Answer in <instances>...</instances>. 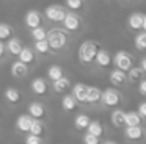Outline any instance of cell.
Returning <instances> with one entry per match:
<instances>
[{"label":"cell","mask_w":146,"mask_h":144,"mask_svg":"<svg viewBox=\"0 0 146 144\" xmlns=\"http://www.w3.org/2000/svg\"><path fill=\"white\" fill-rule=\"evenodd\" d=\"M98 50H99V46L96 41H85L79 49V59L83 64H90V63L94 61Z\"/></svg>","instance_id":"1"},{"label":"cell","mask_w":146,"mask_h":144,"mask_svg":"<svg viewBox=\"0 0 146 144\" xmlns=\"http://www.w3.org/2000/svg\"><path fill=\"white\" fill-rule=\"evenodd\" d=\"M49 42V47L50 50H61L68 42V36L63 30L60 28H52L50 31H47V36H46Z\"/></svg>","instance_id":"2"},{"label":"cell","mask_w":146,"mask_h":144,"mask_svg":"<svg viewBox=\"0 0 146 144\" xmlns=\"http://www.w3.org/2000/svg\"><path fill=\"white\" fill-rule=\"evenodd\" d=\"M101 102L107 106H118L121 103V92L115 88H107L105 91H102Z\"/></svg>","instance_id":"3"},{"label":"cell","mask_w":146,"mask_h":144,"mask_svg":"<svg viewBox=\"0 0 146 144\" xmlns=\"http://www.w3.org/2000/svg\"><path fill=\"white\" fill-rule=\"evenodd\" d=\"M113 63H115V66H116L118 69H121V71L127 72L130 67H132L133 59H132V55H130L129 52H124V50H119V52H118L116 55H115Z\"/></svg>","instance_id":"4"},{"label":"cell","mask_w":146,"mask_h":144,"mask_svg":"<svg viewBox=\"0 0 146 144\" xmlns=\"http://www.w3.org/2000/svg\"><path fill=\"white\" fill-rule=\"evenodd\" d=\"M124 136L129 141H141L146 136V131L141 125H126Z\"/></svg>","instance_id":"5"},{"label":"cell","mask_w":146,"mask_h":144,"mask_svg":"<svg viewBox=\"0 0 146 144\" xmlns=\"http://www.w3.org/2000/svg\"><path fill=\"white\" fill-rule=\"evenodd\" d=\"M64 16H66V11L60 5H50L46 8V17L52 22H63Z\"/></svg>","instance_id":"6"},{"label":"cell","mask_w":146,"mask_h":144,"mask_svg":"<svg viewBox=\"0 0 146 144\" xmlns=\"http://www.w3.org/2000/svg\"><path fill=\"white\" fill-rule=\"evenodd\" d=\"M63 25L69 31H77L80 28V17L74 13H66V16L63 19Z\"/></svg>","instance_id":"7"},{"label":"cell","mask_w":146,"mask_h":144,"mask_svg":"<svg viewBox=\"0 0 146 144\" xmlns=\"http://www.w3.org/2000/svg\"><path fill=\"white\" fill-rule=\"evenodd\" d=\"M94 61H96V64L101 66V67H108V66L111 64V56H110V53H108L107 50L99 49L98 53H96Z\"/></svg>","instance_id":"8"},{"label":"cell","mask_w":146,"mask_h":144,"mask_svg":"<svg viewBox=\"0 0 146 144\" xmlns=\"http://www.w3.org/2000/svg\"><path fill=\"white\" fill-rule=\"evenodd\" d=\"M127 80V75L124 71H121V69H113V71L110 72V81L113 86H121V85H124V81Z\"/></svg>","instance_id":"9"},{"label":"cell","mask_w":146,"mask_h":144,"mask_svg":"<svg viewBox=\"0 0 146 144\" xmlns=\"http://www.w3.org/2000/svg\"><path fill=\"white\" fill-rule=\"evenodd\" d=\"M30 88H32V91L35 94H38V96H44V94L47 92V83H46V80L41 77L35 78V80L32 81V85H30Z\"/></svg>","instance_id":"10"},{"label":"cell","mask_w":146,"mask_h":144,"mask_svg":"<svg viewBox=\"0 0 146 144\" xmlns=\"http://www.w3.org/2000/svg\"><path fill=\"white\" fill-rule=\"evenodd\" d=\"M29 114L32 116L33 119H39V118H42V116L46 114V108H44V105L42 103H39V102H32L29 105Z\"/></svg>","instance_id":"11"},{"label":"cell","mask_w":146,"mask_h":144,"mask_svg":"<svg viewBox=\"0 0 146 144\" xmlns=\"http://www.w3.org/2000/svg\"><path fill=\"white\" fill-rule=\"evenodd\" d=\"M86 91H88V86L83 83H77L76 86L72 88V96L77 102H86Z\"/></svg>","instance_id":"12"},{"label":"cell","mask_w":146,"mask_h":144,"mask_svg":"<svg viewBox=\"0 0 146 144\" xmlns=\"http://www.w3.org/2000/svg\"><path fill=\"white\" fill-rule=\"evenodd\" d=\"M25 25L29 28H35L41 25V14L38 11H29L25 14Z\"/></svg>","instance_id":"13"},{"label":"cell","mask_w":146,"mask_h":144,"mask_svg":"<svg viewBox=\"0 0 146 144\" xmlns=\"http://www.w3.org/2000/svg\"><path fill=\"white\" fill-rule=\"evenodd\" d=\"M32 121H33V118H32L30 114H21L19 118H17V121H16L17 130H21V131H29V130H30V125H32Z\"/></svg>","instance_id":"14"},{"label":"cell","mask_w":146,"mask_h":144,"mask_svg":"<svg viewBox=\"0 0 146 144\" xmlns=\"http://www.w3.org/2000/svg\"><path fill=\"white\" fill-rule=\"evenodd\" d=\"M143 16L141 13H132L127 19V24L132 30H141V24H143Z\"/></svg>","instance_id":"15"},{"label":"cell","mask_w":146,"mask_h":144,"mask_svg":"<svg viewBox=\"0 0 146 144\" xmlns=\"http://www.w3.org/2000/svg\"><path fill=\"white\" fill-rule=\"evenodd\" d=\"M27 74V64L25 63H22L21 59H17V61H14L13 64H11V75L13 77H24V75Z\"/></svg>","instance_id":"16"},{"label":"cell","mask_w":146,"mask_h":144,"mask_svg":"<svg viewBox=\"0 0 146 144\" xmlns=\"http://www.w3.org/2000/svg\"><path fill=\"white\" fill-rule=\"evenodd\" d=\"M101 96L102 91L96 86H88V91H86V102L88 103H98L101 102Z\"/></svg>","instance_id":"17"},{"label":"cell","mask_w":146,"mask_h":144,"mask_svg":"<svg viewBox=\"0 0 146 144\" xmlns=\"http://www.w3.org/2000/svg\"><path fill=\"white\" fill-rule=\"evenodd\" d=\"M17 56H19V59L22 63H25V64H30V63L35 61V53H33V50L30 49V47H22V50L17 53Z\"/></svg>","instance_id":"18"},{"label":"cell","mask_w":146,"mask_h":144,"mask_svg":"<svg viewBox=\"0 0 146 144\" xmlns=\"http://www.w3.org/2000/svg\"><path fill=\"white\" fill-rule=\"evenodd\" d=\"M141 124V116L137 111L124 113V125H140Z\"/></svg>","instance_id":"19"},{"label":"cell","mask_w":146,"mask_h":144,"mask_svg":"<svg viewBox=\"0 0 146 144\" xmlns=\"http://www.w3.org/2000/svg\"><path fill=\"white\" fill-rule=\"evenodd\" d=\"M71 86V80L68 77H60L58 80L54 81V89L55 92H64V91H68Z\"/></svg>","instance_id":"20"},{"label":"cell","mask_w":146,"mask_h":144,"mask_svg":"<svg viewBox=\"0 0 146 144\" xmlns=\"http://www.w3.org/2000/svg\"><path fill=\"white\" fill-rule=\"evenodd\" d=\"M90 121H91V119H90L88 114H79L74 119V127H76L77 130H86Z\"/></svg>","instance_id":"21"},{"label":"cell","mask_w":146,"mask_h":144,"mask_svg":"<svg viewBox=\"0 0 146 144\" xmlns=\"http://www.w3.org/2000/svg\"><path fill=\"white\" fill-rule=\"evenodd\" d=\"M22 42H21V39H17V38H11L10 41H8L7 44V49L10 53H13V55H17V53L22 50Z\"/></svg>","instance_id":"22"},{"label":"cell","mask_w":146,"mask_h":144,"mask_svg":"<svg viewBox=\"0 0 146 144\" xmlns=\"http://www.w3.org/2000/svg\"><path fill=\"white\" fill-rule=\"evenodd\" d=\"M86 130H88V133L94 135V136H102V133H104V127L99 121H90Z\"/></svg>","instance_id":"23"},{"label":"cell","mask_w":146,"mask_h":144,"mask_svg":"<svg viewBox=\"0 0 146 144\" xmlns=\"http://www.w3.org/2000/svg\"><path fill=\"white\" fill-rule=\"evenodd\" d=\"M141 77H143V71H141V67H130L129 71H127V80L129 81H132V83H137V81H140L141 80Z\"/></svg>","instance_id":"24"},{"label":"cell","mask_w":146,"mask_h":144,"mask_svg":"<svg viewBox=\"0 0 146 144\" xmlns=\"http://www.w3.org/2000/svg\"><path fill=\"white\" fill-rule=\"evenodd\" d=\"M110 119H111V124H113L115 127H123V125H124V111H123V110H119V108L113 110Z\"/></svg>","instance_id":"25"},{"label":"cell","mask_w":146,"mask_h":144,"mask_svg":"<svg viewBox=\"0 0 146 144\" xmlns=\"http://www.w3.org/2000/svg\"><path fill=\"white\" fill-rule=\"evenodd\" d=\"M5 99L10 103H17L21 100V92L16 88H8V89L5 91Z\"/></svg>","instance_id":"26"},{"label":"cell","mask_w":146,"mask_h":144,"mask_svg":"<svg viewBox=\"0 0 146 144\" xmlns=\"http://www.w3.org/2000/svg\"><path fill=\"white\" fill-rule=\"evenodd\" d=\"M61 106H63V110H66V111H72L77 106V100L74 99V96H64L63 99H61Z\"/></svg>","instance_id":"27"},{"label":"cell","mask_w":146,"mask_h":144,"mask_svg":"<svg viewBox=\"0 0 146 144\" xmlns=\"http://www.w3.org/2000/svg\"><path fill=\"white\" fill-rule=\"evenodd\" d=\"M47 77L50 78L52 81L58 80L60 77H63V69H61L60 66H50V67L47 69Z\"/></svg>","instance_id":"28"},{"label":"cell","mask_w":146,"mask_h":144,"mask_svg":"<svg viewBox=\"0 0 146 144\" xmlns=\"http://www.w3.org/2000/svg\"><path fill=\"white\" fill-rule=\"evenodd\" d=\"M135 47L137 50H146V31H141L135 36Z\"/></svg>","instance_id":"29"},{"label":"cell","mask_w":146,"mask_h":144,"mask_svg":"<svg viewBox=\"0 0 146 144\" xmlns=\"http://www.w3.org/2000/svg\"><path fill=\"white\" fill-rule=\"evenodd\" d=\"M46 36H47V31L44 30V28L39 25V27H35L32 28V38L35 41H41V39H46Z\"/></svg>","instance_id":"30"},{"label":"cell","mask_w":146,"mask_h":144,"mask_svg":"<svg viewBox=\"0 0 146 144\" xmlns=\"http://www.w3.org/2000/svg\"><path fill=\"white\" fill-rule=\"evenodd\" d=\"M29 131H30L32 135H38V136H41V135H42V131H44V127H42V124L38 121V119H33Z\"/></svg>","instance_id":"31"},{"label":"cell","mask_w":146,"mask_h":144,"mask_svg":"<svg viewBox=\"0 0 146 144\" xmlns=\"http://www.w3.org/2000/svg\"><path fill=\"white\" fill-rule=\"evenodd\" d=\"M35 50L39 53H49L50 47H49L47 39H41V41H35Z\"/></svg>","instance_id":"32"},{"label":"cell","mask_w":146,"mask_h":144,"mask_svg":"<svg viewBox=\"0 0 146 144\" xmlns=\"http://www.w3.org/2000/svg\"><path fill=\"white\" fill-rule=\"evenodd\" d=\"M11 34H13V30H11L10 25L7 24H0V39H10Z\"/></svg>","instance_id":"33"},{"label":"cell","mask_w":146,"mask_h":144,"mask_svg":"<svg viewBox=\"0 0 146 144\" xmlns=\"http://www.w3.org/2000/svg\"><path fill=\"white\" fill-rule=\"evenodd\" d=\"M83 143L85 144H101L99 143V136H94V135H91V133L83 135Z\"/></svg>","instance_id":"34"},{"label":"cell","mask_w":146,"mask_h":144,"mask_svg":"<svg viewBox=\"0 0 146 144\" xmlns=\"http://www.w3.org/2000/svg\"><path fill=\"white\" fill-rule=\"evenodd\" d=\"M66 5H68V8H71V9H80L82 8V5H83V0H66Z\"/></svg>","instance_id":"35"},{"label":"cell","mask_w":146,"mask_h":144,"mask_svg":"<svg viewBox=\"0 0 146 144\" xmlns=\"http://www.w3.org/2000/svg\"><path fill=\"white\" fill-rule=\"evenodd\" d=\"M25 144H42L41 136H38V135H32V133H30L29 136L25 138Z\"/></svg>","instance_id":"36"},{"label":"cell","mask_w":146,"mask_h":144,"mask_svg":"<svg viewBox=\"0 0 146 144\" xmlns=\"http://www.w3.org/2000/svg\"><path fill=\"white\" fill-rule=\"evenodd\" d=\"M137 113H138L141 118L146 119V102H141V103H140V105H138V111H137Z\"/></svg>","instance_id":"37"},{"label":"cell","mask_w":146,"mask_h":144,"mask_svg":"<svg viewBox=\"0 0 146 144\" xmlns=\"http://www.w3.org/2000/svg\"><path fill=\"white\" fill-rule=\"evenodd\" d=\"M138 91H140V94H141V96H146V80H140Z\"/></svg>","instance_id":"38"},{"label":"cell","mask_w":146,"mask_h":144,"mask_svg":"<svg viewBox=\"0 0 146 144\" xmlns=\"http://www.w3.org/2000/svg\"><path fill=\"white\" fill-rule=\"evenodd\" d=\"M140 67H141L143 72H146V56H145V58H141V61H140Z\"/></svg>","instance_id":"39"},{"label":"cell","mask_w":146,"mask_h":144,"mask_svg":"<svg viewBox=\"0 0 146 144\" xmlns=\"http://www.w3.org/2000/svg\"><path fill=\"white\" fill-rule=\"evenodd\" d=\"M3 53H5V44L0 39V56H3Z\"/></svg>","instance_id":"40"},{"label":"cell","mask_w":146,"mask_h":144,"mask_svg":"<svg viewBox=\"0 0 146 144\" xmlns=\"http://www.w3.org/2000/svg\"><path fill=\"white\" fill-rule=\"evenodd\" d=\"M141 28H143V30L146 31V14L143 16V24H141Z\"/></svg>","instance_id":"41"},{"label":"cell","mask_w":146,"mask_h":144,"mask_svg":"<svg viewBox=\"0 0 146 144\" xmlns=\"http://www.w3.org/2000/svg\"><path fill=\"white\" fill-rule=\"evenodd\" d=\"M102 144H118V143H115V141H111V139H107V141H104Z\"/></svg>","instance_id":"42"},{"label":"cell","mask_w":146,"mask_h":144,"mask_svg":"<svg viewBox=\"0 0 146 144\" xmlns=\"http://www.w3.org/2000/svg\"><path fill=\"white\" fill-rule=\"evenodd\" d=\"M126 2H132V0H126Z\"/></svg>","instance_id":"43"}]
</instances>
